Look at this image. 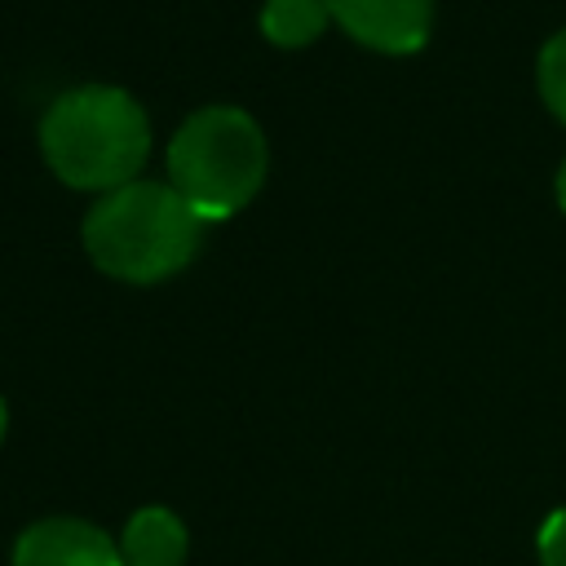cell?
I'll return each mask as SVG.
<instances>
[{"mask_svg":"<svg viewBox=\"0 0 566 566\" xmlns=\"http://www.w3.org/2000/svg\"><path fill=\"white\" fill-rule=\"evenodd\" d=\"M203 239V217L168 181H128L84 217V248L93 265L124 283H159L177 274Z\"/></svg>","mask_w":566,"mask_h":566,"instance_id":"cell-1","label":"cell"},{"mask_svg":"<svg viewBox=\"0 0 566 566\" xmlns=\"http://www.w3.org/2000/svg\"><path fill=\"white\" fill-rule=\"evenodd\" d=\"M40 150L66 186L106 195L137 181L150 155V119L124 88L84 84L44 111Z\"/></svg>","mask_w":566,"mask_h":566,"instance_id":"cell-2","label":"cell"},{"mask_svg":"<svg viewBox=\"0 0 566 566\" xmlns=\"http://www.w3.org/2000/svg\"><path fill=\"white\" fill-rule=\"evenodd\" d=\"M265 133L239 106H203L168 142V186L203 221L248 208L265 181Z\"/></svg>","mask_w":566,"mask_h":566,"instance_id":"cell-3","label":"cell"},{"mask_svg":"<svg viewBox=\"0 0 566 566\" xmlns=\"http://www.w3.org/2000/svg\"><path fill=\"white\" fill-rule=\"evenodd\" d=\"M327 9L376 53H416L433 27V0H327Z\"/></svg>","mask_w":566,"mask_h":566,"instance_id":"cell-4","label":"cell"},{"mask_svg":"<svg viewBox=\"0 0 566 566\" xmlns=\"http://www.w3.org/2000/svg\"><path fill=\"white\" fill-rule=\"evenodd\" d=\"M13 566H124L119 544L84 517L31 522L13 544Z\"/></svg>","mask_w":566,"mask_h":566,"instance_id":"cell-5","label":"cell"},{"mask_svg":"<svg viewBox=\"0 0 566 566\" xmlns=\"http://www.w3.org/2000/svg\"><path fill=\"white\" fill-rule=\"evenodd\" d=\"M115 544H119V562L124 566H181L190 535H186L177 513H168V509H137L124 522V535Z\"/></svg>","mask_w":566,"mask_h":566,"instance_id":"cell-6","label":"cell"},{"mask_svg":"<svg viewBox=\"0 0 566 566\" xmlns=\"http://www.w3.org/2000/svg\"><path fill=\"white\" fill-rule=\"evenodd\" d=\"M332 22L327 0H265L261 9V31L279 49H305L314 44Z\"/></svg>","mask_w":566,"mask_h":566,"instance_id":"cell-7","label":"cell"},{"mask_svg":"<svg viewBox=\"0 0 566 566\" xmlns=\"http://www.w3.org/2000/svg\"><path fill=\"white\" fill-rule=\"evenodd\" d=\"M535 80H539V97H544V106L566 124V31H557V35L539 49Z\"/></svg>","mask_w":566,"mask_h":566,"instance_id":"cell-8","label":"cell"},{"mask_svg":"<svg viewBox=\"0 0 566 566\" xmlns=\"http://www.w3.org/2000/svg\"><path fill=\"white\" fill-rule=\"evenodd\" d=\"M539 566H566V509L548 513L539 526Z\"/></svg>","mask_w":566,"mask_h":566,"instance_id":"cell-9","label":"cell"},{"mask_svg":"<svg viewBox=\"0 0 566 566\" xmlns=\"http://www.w3.org/2000/svg\"><path fill=\"white\" fill-rule=\"evenodd\" d=\"M557 203H562V212H566V164L557 168Z\"/></svg>","mask_w":566,"mask_h":566,"instance_id":"cell-10","label":"cell"},{"mask_svg":"<svg viewBox=\"0 0 566 566\" xmlns=\"http://www.w3.org/2000/svg\"><path fill=\"white\" fill-rule=\"evenodd\" d=\"M4 429H9V411H4V398H0V442H4Z\"/></svg>","mask_w":566,"mask_h":566,"instance_id":"cell-11","label":"cell"}]
</instances>
